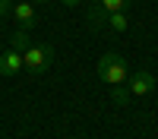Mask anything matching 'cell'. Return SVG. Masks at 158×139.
I'll use <instances>...</instances> for the list:
<instances>
[{"label":"cell","mask_w":158,"mask_h":139,"mask_svg":"<svg viewBox=\"0 0 158 139\" xmlns=\"http://www.w3.org/2000/svg\"><path fill=\"white\" fill-rule=\"evenodd\" d=\"M13 16H16L19 29H25V32H32V29H35V3H32V0L13 3Z\"/></svg>","instance_id":"5b68a950"},{"label":"cell","mask_w":158,"mask_h":139,"mask_svg":"<svg viewBox=\"0 0 158 139\" xmlns=\"http://www.w3.org/2000/svg\"><path fill=\"white\" fill-rule=\"evenodd\" d=\"M13 47H16V51L32 47V35L25 32V29H16V32H13Z\"/></svg>","instance_id":"ba28073f"},{"label":"cell","mask_w":158,"mask_h":139,"mask_svg":"<svg viewBox=\"0 0 158 139\" xmlns=\"http://www.w3.org/2000/svg\"><path fill=\"white\" fill-rule=\"evenodd\" d=\"M51 63H54V47H51V44H32V47L22 51V70L25 73L41 76Z\"/></svg>","instance_id":"7a4b0ae2"},{"label":"cell","mask_w":158,"mask_h":139,"mask_svg":"<svg viewBox=\"0 0 158 139\" xmlns=\"http://www.w3.org/2000/svg\"><path fill=\"white\" fill-rule=\"evenodd\" d=\"M95 70H98V76H101V82H108L111 88H114V85H123V82L130 79V76H127V63L117 57L114 51H108V54L98 57V67H95Z\"/></svg>","instance_id":"6da1fadb"},{"label":"cell","mask_w":158,"mask_h":139,"mask_svg":"<svg viewBox=\"0 0 158 139\" xmlns=\"http://www.w3.org/2000/svg\"><path fill=\"white\" fill-rule=\"evenodd\" d=\"M32 3H35V6H38V3H51V0H32Z\"/></svg>","instance_id":"7c38bea8"},{"label":"cell","mask_w":158,"mask_h":139,"mask_svg":"<svg viewBox=\"0 0 158 139\" xmlns=\"http://www.w3.org/2000/svg\"><path fill=\"white\" fill-rule=\"evenodd\" d=\"M111 98L117 101V104H127V98H130V92H127L123 85H114V92H111Z\"/></svg>","instance_id":"9c48e42d"},{"label":"cell","mask_w":158,"mask_h":139,"mask_svg":"<svg viewBox=\"0 0 158 139\" xmlns=\"http://www.w3.org/2000/svg\"><path fill=\"white\" fill-rule=\"evenodd\" d=\"M104 25H108L111 32H127L130 29V19H127V13L120 10V13H111V16L104 19Z\"/></svg>","instance_id":"52a82bcc"},{"label":"cell","mask_w":158,"mask_h":139,"mask_svg":"<svg viewBox=\"0 0 158 139\" xmlns=\"http://www.w3.org/2000/svg\"><path fill=\"white\" fill-rule=\"evenodd\" d=\"M155 85H158V82H155V76L146 73V70H139V73H133V76L127 79V92H130V95H136V98H142V95H149Z\"/></svg>","instance_id":"277c9868"},{"label":"cell","mask_w":158,"mask_h":139,"mask_svg":"<svg viewBox=\"0 0 158 139\" xmlns=\"http://www.w3.org/2000/svg\"><path fill=\"white\" fill-rule=\"evenodd\" d=\"M130 6V0H95V6H89V22L95 25H101L104 29V19L111 16V13H120V10H127Z\"/></svg>","instance_id":"3957f363"},{"label":"cell","mask_w":158,"mask_h":139,"mask_svg":"<svg viewBox=\"0 0 158 139\" xmlns=\"http://www.w3.org/2000/svg\"><path fill=\"white\" fill-rule=\"evenodd\" d=\"M60 3H63V6H79L82 0H60Z\"/></svg>","instance_id":"8fae6325"},{"label":"cell","mask_w":158,"mask_h":139,"mask_svg":"<svg viewBox=\"0 0 158 139\" xmlns=\"http://www.w3.org/2000/svg\"><path fill=\"white\" fill-rule=\"evenodd\" d=\"M16 73H22V51L10 47L0 54V76H16Z\"/></svg>","instance_id":"8992f818"},{"label":"cell","mask_w":158,"mask_h":139,"mask_svg":"<svg viewBox=\"0 0 158 139\" xmlns=\"http://www.w3.org/2000/svg\"><path fill=\"white\" fill-rule=\"evenodd\" d=\"M6 16H13V3L10 0H0V19H6Z\"/></svg>","instance_id":"30bf717a"}]
</instances>
